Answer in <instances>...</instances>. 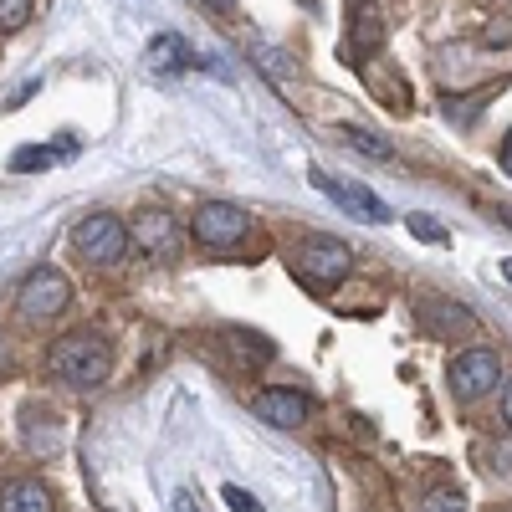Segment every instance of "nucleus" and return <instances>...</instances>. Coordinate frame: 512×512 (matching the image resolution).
Instances as JSON below:
<instances>
[{"instance_id": "f257e3e1", "label": "nucleus", "mask_w": 512, "mask_h": 512, "mask_svg": "<svg viewBox=\"0 0 512 512\" xmlns=\"http://www.w3.org/2000/svg\"><path fill=\"white\" fill-rule=\"evenodd\" d=\"M52 374L72 390H98L113 374V344L98 328H72L52 344Z\"/></svg>"}, {"instance_id": "f03ea898", "label": "nucleus", "mask_w": 512, "mask_h": 512, "mask_svg": "<svg viewBox=\"0 0 512 512\" xmlns=\"http://www.w3.org/2000/svg\"><path fill=\"white\" fill-rule=\"evenodd\" d=\"M67 303H72V282L57 267H31L16 287V308L26 323H52L67 313Z\"/></svg>"}, {"instance_id": "7ed1b4c3", "label": "nucleus", "mask_w": 512, "mask_h": 512, "mask_svg": "<svg viewBox=\"0 0 512 512\" xmlns=\"http://www.w3.org/2000/svg\"><path fill=\"white\" fill-rule=\"evenodd\" d=\"M72 251L82 256L88 267H118L123 256H128V226L118 216H82L72 226Z\"/></svg>"}, {"instance_id": "20e7f679", "label": "nucleus", "mask_w": 512, "mask_h": 512, "mask_svg": "<svg viewBox=\"0 0 512 512\" xmlns=\"http://www.w3.org/2000/svg\"><path fill=\"white\" fill-rule=\"evenodd\" d=\"M292 272H303L313 287H333L354 272V251L333 236H308L292 246Z\"/></svg>"}, {"instance_id": "39448f33", "label": "nucleus", "mask_w": 512, "mask_h": 512, "mask_svg": "<svg viewBox=\"0 0 512 512\" xmlns=\"http://www.w3.org/2000/svg\"><path fill=\"white\" fill-rule=\"evenodd\" d=\"M246 231H251V216L241 205H231V200H210V205H200L190 216V236L205 251H231V246L246 241Z\"/></svg>"}, {"instance_id": "423d86ee", "label": "nucleus", "mask_w": 512, "mask_h": 512, "mask_svg": "<svg viewBox=\"0 0 512 512\" xmlns=\"http://www.w3.org/2000/svg\"><path fill=\"white\" fill-rule=\"evenodd\" d=\"M497 384H502V359H497L492 349H461V354L451 359V395H456L461 405L492 395Z\"/></svg>"}, {"instance_id": "0eeeda50", "label": "nucleus", "mask_w": 512, "mask_h": 512, "mask_svg": "<svg viewBox=\"0 0 512 512\" xmlns=\"http://www.w3.org/2000/svg\"><path fill=\"white\" fill-rule=\"evenodd\" d=\"M128 246L154 256V262H175L180 246H185V231L169 210H139L134 226H128Z\"/></svg>"}, {"instance_id": "6e6552de", "label": "nucleus", "mask_w": 512, "mask_h": 512, "mask_svg": "<svg viewBox=\"0 0 512 512\" xmlns=\"http://www.w3.org/2000/svg\"><path fill=\"white\" fill-rule=\"evenodd\" d=\"M251 415L256 420H267L272 431H297V425H308V415H313V400L308 395H297V390H256L251 395Z\"/></svg>"}, {"instance_id": "1a4fd4ad", "label": "nucleus", "mask_w": 512, "mask_h": 512, "mask_svg": "<svg viewBox=\"0 0 512 512\" xmlns=\"http://www.w3.org/2000/svg\"><path fill=\"white\" fill-rule=\"evenodd\" d=\"M313 185L333 200V205H344L349 216H359V221H390V205H384L374 190H364V185H349V180H333V175H323V169H313Z\"/></svg>"}, {"instance_id": "9d476101", "label": "nucleus", "mask_w": 512, "mask_h": 512, "mask_svg": "<svg viewBox=\"0 0 512 512\" xmlns=\"http://www.w3.org/2000/svg\"><path fill=\"white\" fill-rule=\"evenodd\" d=\"M415 313H420V323L431 328L436 338H461V333H477V313H472V308H461V303H451V297H420Z\"/></svg>"}, {"instance_id": "9b49d317", "label": "nucleus", "mask_w": 512, "mask_h": 512, "mask_svg": "<svg viewBox=\"0 0 512 512\" xmlns=\"http://www.w3.org/2000/svg\"><path fill=\"white\" fill-rule=\"evenodd\" d=\"M0 512H52V487L36 477H11L0 487Z\"/></svg>"}, {"instance_id": "f8f14e48", "label": "nucleus", "mask_w": 512, "mask_h": 512, "mask_svg": "<svg viewBox=\"0 0 512 512\" xmlns=\"http://www.w3.org/2000/svg\"><path fill=\"white\" fill-rule=\"evenodd\" d=\"M21 441H26L31 456H52V451L62 446L57 415H47V410H26V420H21Z\"/></svg>"}, {"instance_id": "ddd939ff", "label": "nucleus", "mask_w": 512, "mask_h": 512, "mask_svg": "<svg viewBox=\"0 0 512 512\" xmlns=\"http://www.w3.org/2000/svg\"><path fill=\"white\" fill-rule=\"evenodd\" d=\"M149 72H180L185 62H190V47H185V36H175V31H159L154 41H149Z\"/></svg>"}, {"instance_id": "4468645a", "label": "nucleus", "mask_w": 512, "mask_h": 512, "mask_svg": "<svg viewBox=\"0 0 512 512\" xmlns=\"http://www.w3.org/2000/svg\"><path fill=\"white\" fill-rule=\"evenodd\" d=\"M52 164H57V154H52V149L26 144V149H16V154H11V175H36V169H52Z\"/></svg>"}, {"instance_id": "2eb2a0df", "label": "nucleus", "mask_w": 512, "mask_h": 512, "mask_svg": "<svg viewBox=\"0 0 512 512\" xmlns=\"http://www.w3.org/2000/svg\"><path fill=\"white\" fill-rule=\"evenodd\" d=\"M338 139H344L349 149H359V154H369V159H390V154H395V149L384 144V139L364 134V128H338Z\"/></svg>"}, {"instance_id": "dca6fc26", "label": "nucleus", "mask_w": 512, "mask_h": 512, "mask_svg": "<svg viewBox=\"0 0 512 512\" xmlns=\"http://www.w3.org/2000/svg\"><path fill=\"white\" fill-rule=\"evenodd\" d=\"M420 512H466V497L456 487H436V492L420 497Z\"/></svg>"}, {"instance_id": "f3484780", "label": "nucleus", "mask_w": 512, "mask_h": 512, "mask_svg": "<svg viewBox=\"0 0 512 512\" xmlns=\"http://www.w3.org/2000/svg\"><path fill=\"white\" fill-rule=\"evenodd\" d=\"M31 16V0H0V31H16Z\"/></svg>"}, {"instance_id": "a211bd4d", "label": "nucleus", "mask_w": 512, "mask_h": 512, "mask_svg": "<svg viewBox=\"0 0 512 512\" xmlns=\"http://www.w3.org/2000/svg\"><path fill=\"white\" fill-rule=\"evenodd\" d=\"M221 502H226L231 512H267V507L256 502V497H251L246 487H221Z\"/></svg>"}, {"instance_id": "6ab92c4d", "label": "nucleus", "mask_w": 512, "mask_h": 512, "mask_svg": "<svg viewBox=\"0 0 512 512\" xmlns=\"http://www.w3.org/2000/svg\"><path fill=\"white\" fill-rule=\"evenodd\" d=\"M410 236H415V241H446V231H441L431 216H410Z\"/></svg>"}, {"instance_id": "aec40b11", "label": "nucleus", "mask_w": 512, "mask_h": 512, "mask_svg": "<svg viewBox=\"0 0 512 512\" xmlns=\"http://www.w3.org/2000/svg\"><path fill=\"white\" fill-rule=\"evenodd\" d=\"M502 175H512V128H507V139H502Z\"/></svg>"}, {"instance_id": "412c9836", "label": "nucleus", "mask_w": 512, "mask_h": 512, "mask_svg": "<svg viewBox=\"0 0 512 512\" xmlns=\"http://www.w3.org/2000/svg\"><path fill=\"white\" fill-rule=\"evenodd\" d=\"M502 420H507V425H512V379H507V384H502Z\"/></svg>"}, {"instance_id": "4be33fe9", "label": "nucleus", "mask_w": 512, "mask_h": 512, "mask_svg": "<svg viewBox=\"0 0 512 512\" xmlns=\"http://www.w3.org/2000/svg\"><path fill=\"white\" fill-rule=\"evenodd\" d=\"M175 512H200V507H195V497H190V492H175Z\"/></svg>"}, {"instance_id": "5701e85b", "label": "nucleus", "mask_w": 512, "mask_h": 512, "mask_svg": "<svg viewBox=\"0 0 512 512\" xmlns=\"http://www.w3.org/2000/svg\"><path fill=\"white\" fill-rule=\"evenodd\" d=\"M502 277H507V282H512V256H507V262H502Z\"/></svg>"}, {"instance_id": "b1692460", "label": "nucleus", "mask_w": 512, "mask_h": 512, "mask_svg": "<svg viewBox=\"0 0 512 512\" xmlns=\"http://www.w3.org/2000/svg\"><path fill=\"white\" fill-rule=\"evenodd\" d=\"M497 216H502V226H512V210H497Z\"/></svg>"}, {"instance_id": "393cba45", "label": "nucleus", "mask_w": 512, "mask_h": 512, "mask_svg": "<svg viewBox=\"0 0 512 512\" xmlns=\"http://www.w3.org/2000/svg\"><path fill=\"white\" fill-rule=\"evenodd\" d=\"M507 512H512V507H507Z\"/></svg>"}]
</instances>
